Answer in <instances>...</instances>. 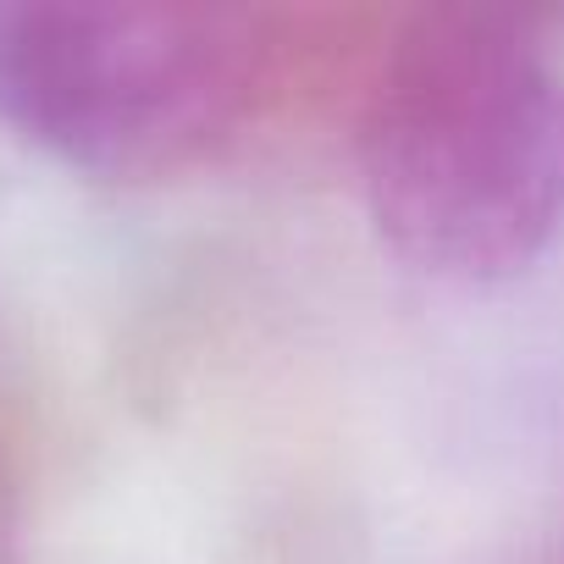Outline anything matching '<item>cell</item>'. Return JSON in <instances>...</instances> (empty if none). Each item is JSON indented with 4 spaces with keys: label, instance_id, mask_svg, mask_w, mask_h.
Listing matches in <instances>:
<instances>
[{
    "label": "cell",
    "instance_id": "1",
    "mask_svg": "<svg viewBox=\"0 0 564 564\" xmlns=\"http://www.w3.org/2000/svg\"><path fill=\"white\" fill-rule=\"evenodd\" d=\"M382 243L454 289L520 276L564 232V56L542 12L426 7L377 62L355 139Z\"/></svg>",
    "mask_w": 564,
    "mask_h": 564
},
{
    "label": "cell",
    "instance_id": "4",
    "mask_svg": "<svg viewBox=\"0 0 564 564\" xmlns=\"http://www.w3.org/2000/svg\"><path fill=\"white\" fill-rule=\"evenodd\" d=\"M558 564H564V547H558Z\"/></svg>",
    "mask_w": 564,
    "mask_h": 564
},
{
    "label": "cell",
    "instance_id": "3",
    "mask_svg": "<svg viewBox=\"0 0 564 564\" xmlns=\"http://www.w3.org/2000/svg\"><path fill=\"white\" fill-rule=\"evenodd\" d=\"M7 547H12V514H7V487H0V564H7Z\"/></svg>",
    "mask_w": 564,
    "mask_h": 564
},
{
    "label": "cell",
    "instance_id": "2",
    "mask_svg": "<svg viewBox=\"0 0 564 564\" xmlns=\"http://www.w3.org/2000/svg\"><path fill=\"white\" fill-rule=\"evenodd\" d=\"M271 67L260 12L205 0H0V128L51 161L155 183L249 117Z\"/></svg>",
    "mask_w": 564,
    "mask_h": 564
}]
</instances>
